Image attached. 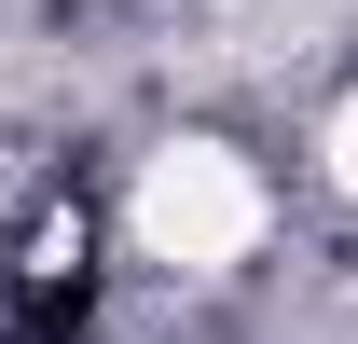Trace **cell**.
Instances as JSON below:
<instances>
[{
    "mask_svg": "<svg viewBox=\"0 0 358 344\" xmlns=\"http://www.w3.org/2000/svg\"><path fill=\"white\" fill-rule=\"evenodd\" d=\"M275 193L234 166L221 138H166L152 166H138V248L166 261V275H234V261L262 248Z\"/></svg>",
    "mask_w": 358,
    "mask_h": 344,
    "instance_id": "1",
    "label": "cell"
},
{
    "mask_svg": "<svg viewBox=\"0 0 358 344\" xmlns=\"http://www.w3.org/2000/svg\"><path fill=\"white\" fill-rule=\"evenodd\" d=\"M331 179H345V193H358V96H345V110H331Z\"/></svg>",
    "mask_w": 358,
    "mask_h": 344,
    "instance_id": "2",
    "label": "cell"
}]
</instances>
